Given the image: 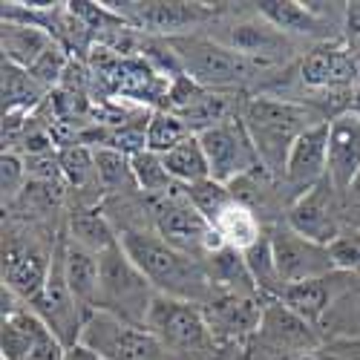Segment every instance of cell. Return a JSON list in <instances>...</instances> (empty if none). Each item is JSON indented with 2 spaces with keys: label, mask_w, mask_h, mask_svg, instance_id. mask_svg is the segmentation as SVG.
Listing matches in <instances>:
<instances>
[{
  "label": "cell",
  "mask_w": 360,
  "mask_h": 360,
  "mask_svg": "<svg viewBox=\"0 0 360 360\" xmlns=\"http://www.w3.org/2000/svg\"><path fill=\"white\" fill-rule=\"evenodd\" d=\"M259 18H265L280 32H297L323 38L328 29V18L320 15L317 4H297V0H262L257 4Z\"/></svg>",
  "instance_id": "obj_21"
},
{
  "label": "cell",
  "mask_w": 360,
  "mask_h": 360,
  "mask_svg": "<svg viewBox=\"0 0 360 360\" xmlns=\"http://www.w3.org/2000/svg\"><path fill=\"white\" fill-rule=\"evenodd\" d=\"M133 162V176H136V185L141 193L153 196V199H162V196H170L176 191H182V185L173 182V176L167 173L162 156L150 153V150H141V153L130 156Z\"/></svg>",
  "instance_id": "obj_29"
},
{
  "label": "cell",
  "mask_w": 360,
  "mask_h": 360,
  "mask_svg": "<svg viewBox=\"0 0 360 360\" xmlns=\"http://www.w3.org/2000/svg\"><path fill=\"white\" fill-rule=\"evenodd\" d=\"M81 343L104 360H176L144 326L124 323L104 311L86 317Z\"/></svg>",
  "instance_id": "obj_6"
},
{
  "label": "cell",
  "mask_w": 360,
  "mask_h": 360,
  "mask_svg": "<svg viewBox=\"0 0 360 360\" xmlns=\"http://www.w3.org/2000/svg\"><path fill=\"white\" fill-rule=\"evenodd\" d=\"M360 78V64L352 46L343 44H320L314 46L303 61H300V81L311 86L314 93H328V89H352Z\"/></svg>",
  "instance_id": "obj_15"
},
{
  "label": "cell",
  "mask_w": 360,
  "mask_h": 360,
  "mask_svg": "<svg viewBox=\"0 0 360 360\" xmlns=\"http://www.w3.org/2000/svg\"><path fill=\"white\" fill-rule=\"evenodd\" d=\"M239 118H243V124L251 136L262 170L280 179L285 173V162L297 139L323 122L309 104L294 98H274V96L248 98Z\"/></svg>",
  "instance_id": "obj_1"
},
{
  "label": "cell",
  "mask_w": 360,
  "mask_h": 360,
  "mask_svg": "<svg viewBox=\"0 0 360 360\" xmlns=\"http://www.w3.org/2000/svg\"><path fill=\"white\" fill-rule=\"evenodd\" d=\"M231 49H236L239 55H245L248 61H254L259 70H268L294 52L291 41L285 38V32H280L277 26H271L265 18L257 20H239L228 29L225 41Z\"/></svg>",
  "instance_id": "obj_17"
},
{
  "label": "cell",
  "mask_w": 360,
  "mask_h": 360,
  "mask_svg": "<svg viewBox=\"0 0 360 360\" xmlns=\"http://www.w3.org/2000/svg\"><path fill=\"white\" fill-rule=\"evenodd\" d=\"M199 141L205 147L207 165H211V179L219 185L231 188L239 179L262 170L243 118H231V122H222L211 130L199 133Z\"/></svg>",
  "instance_id": "obj_8"
},
{
  "label": "cell",
  "mask_w": 360,
  "mask_h": 360,
  "mask_svg": "<svg viewBox=\"0 0 360 360\" xmlns=\"http://www.w3.org/2000/svg\"><path fill=\"white\" fill-rule=\"evenodd\" d=\"M118 243H122L124 254L136 262V268L150 280V285L159 294L202 306V300L207 297L214 283L207 277V271H202V265L193 257L176 251L159 233L141 231V228L118 231Z\"/></svg>",
  "instance_id": "obj_2"
},
{
  "label": "cell",
  "mask_w": 360,
  "mask_h": 360,
  "mask_svg": "<svg viewBox=\"0 0 360 360\" xmlns=\"http://www.w3.org/2000/svg\"><path fill=\"white\" fill-rule=\"evenodd\" d=\"M328 251H332V259H335L338 271L360 274V228L346 225L343 233L335 239L332 245H328Z\"/></svg>",
  "instance_id": "obj_32"
},
{
  "label": "cell",
  "mask_w": 360,
  "mask_h": 360,
  "mask_svg": "<svg viewBox=\"0 0 360 360\" xmlns=\"http://www.w3.org/2000/svg\"><path fill=\"white\" fill-rule=\"evenodd\" d=\"M156 288L124 254L122 243L101 251V283H98V306L96 311L112 314L124 323L144 326L150 306L156 300Z\"/></svg>",
  "instance_id": "obj_4"
},
{
  "label": "cell",
  "mask_w": 360,
  "mask_h": 360,
  "mask_svg": "<svg viewBox=\"0 0 360 360\" xmlns=\"http://www.w3.org/2000/svg\"><path fill=\"white\" fill-rule=\"evenodd\" d=\"M257 338L280 354H309L320 346L314 326L306 323L303 317H297L291 309H285L280 300H268L265 303Z\"/></svg>",
  "instance_id": "obj_16"
},
{
  "label": "cell",
  "mask_w": 360,
  "mask_h": 360,
  "mask_svg": "<svg viewBox=\"0 0 360 360\" xmlns=\"http://www.w3.org/2000/svg\"><path fill=\"white\" fill-rule=\"evenodd\" d=\"M147 332L176 357V360H205L214 357L219 340L214 338L211 326L205 320L202 306L188 303V300H176L167 294H156L153 306H150Z\"/></svg>",
  "instance_id": "obj_3"
},
{
  "label": "cell",
  "mask_w": 360,
  "mask_h": 360,
  "mask_svg": "<svg viewBox=\"0 0 360 360\" xmlns=\"http://www.w3.org/2000/svg\"><path fill=\"white\" fill-rule=\"evenodd\" d=\"M26 162L18 153H4V207L12 205L23 191V179H26Z\"/></svg>",
  "instance_id": "obj_33"
},
{
  "label": "cell",
  "mask_w": 360,
  "mask_h": 360,
  "mask_svg": "<svg viewBox=\"0 0 360 360\" xmlns=\"http://www.w3.org/2000/svg\"><path fill=\"white\" fill-rule=\"evenodd\" d=\"M130 29H144L167 38H179L191 26H199L214 15L205 4H185V0H147V4H107Z\"/></svg>",
  "instance_id": "obj_11"
},
{
  "label": "cell",
  "mask_w": 360,
  "mask_h": 360,
  "mask_svg": "<svg viewBox=\"0 0 360 360\" xmlns=\"http://www.w3.org/2000/svg\"><path fill=\"white\" fill-rule=\"evenodd\" d=\"M52 268V251L38 243H23L18 236L4 239V288H9L18 300L32 306L46 285Z\"/></svg>",
  "instance_id": "obj_12"
},
{
  "label": "cell",
  "mask_w": 360,
  "mask_h": 360,
  "mask_svg": "<svg viewBox=\"0 0 360 360\" xmlns=\"http://www.w3.org/2000/svg\"><path fill=\"white\" fill-rule=\"evenodd\" d=\"M162 162H165L167 173L173 176V182L182 188H193V185H202L211 179V165H207L205 147L196 133L188 136L182 144H176L170 153H165Z\"/></svg>",
  "instance_id": "obj_25"
},
{
  "label": "cell",
  "mask_w": 360,
  "mask_h": 360,
  "mask_svg": "<svg viewBox=\"0 0 360 360\" xmlns=\"http://www.w3.org/2000/svg\"><path fill=\"white\" fill-rule=\"evenodd\" d=\"M29 309H35V314L52 328L55 338L61 340L67 349L81 343V332H84V323L86 314L78 306V300L67 283V271H64V231L55 236L52 243V268H49V277L44 291L38 294V300Z\"/></svg>",
  "instance_id": "obj_7"
},
{
  "label": "cell",
  "mask_w": 360,
  "mask_h": 360,
  "mask_svg": "<svg viewBox=\"0 0 360 360\" xmlns=\"http://www.w3.org/2000/svg\"><path fill=\"white\" fill-rule=\"evenodd\" d=\"M44 328L46 323L35 314V309L18 306V309L4 311V328H0V352H4V360H26Z\"/></svg>",
  "instance_id": "obj_22"
},
{
  "label": "cell",
  "mask_w": 360,
  "mask_h": 360,
  "mask_svg": "<svg viewBox=\"0 0 360 360\" xmlns=\"http://www.w3.org/2000/svg\"><path fill=\"white\" fill-rule=\"evenodd\" d=\"M360 173V118L343 112L328 122V182L343 196Z\"/></svg>",
  "instance_id": "obj_18"
},
{
  "label": "cell",
  "mask_w": 360,
  "mask_h": 360,
  "mask_svg": "<svg viewBox=\"0 0 360 360\" xmlns=\"http://www.w3.org/2000/svg\"><path fill=\"white\" fill-rule=\"evenodd\" d=\"M268 300L262 297H248V294H219L211 297L202 306L205 320L211 326V332L219 343H233V340H245L248 335L259 332V320L262 309Z\"/></svg>",
  "instance_id": "obj_14"
},
{
  "label": "cell",
  "mask_w": 360,
  "mask_h": 360,
  "mask_svg": "<svg viewBox=\"0 0 360 360\" xmlns=\"http://www.w3.org/2000/svg\"><path fill=\"white\" fill-rule=\"evenodd\" d=\"M58 162H61V173L67 179V185L75 191H86L98 185V170H96V153L86 144H70L58 150ZM101 188V185H98Z\"/></svg>",
  "instance_id": "obj_31"
},
{
  "label": "cell",
  "mask_w": 360,
  "mask_h": 360,
  "mask_svg": "<svg viewBox=\"0 0 360 360\" xmlns=\"http://www.w3.org/2000/svg\"><path fill=\"white\" fill-rule=\"evenodd\" d=\"M188 136H193L191 127L176 112H170L165 107H153L150 122H147V150L150 153L165 156L176 144H182Z\"/></svg>",
  "instance_id": "obj_30"
},
{
  "label": "cell",
  "mask_w": 360,
  "mask_h": 360,
  "mask_svg": "<svg viewBox=\"0 0 360 360\" xmlns=\"http://www.w3.org/2000/svg\"><path fill=\"white\" fill-rule=\"evenodd\" d=\"M349 112L360 118V84H357V86L352 89V107H349Z\"/></svg>",
  "instance_id": "obj_38"
},
{
  "label": "cell",
  "mask_w": 360,
  "mask_h": 360,
  "mask_svg": "<svg viewBox=\"0 0 360 360\" xmlns=\"http://www.w3.org/2000/svg\"><path fill=\"white\" fill-rule=\"evenodd\" d=\"M0 44H4V61L6 64L32 70L58 41L41 26L20 23V20H4V29H0Z\"/></svg>",
  "instance_id": "obj_20"
},
{
  "label": "cell",
  "mask_w": 360,
  "mask_h": 360,
  "mask_svg": "<svg viewBox=\"0 0 360 360\" xmlns=\"http://www.w3.org/2000/svg\"><path fill=\"white\" fill-rule=\"evenodd\" d=\"M96 153V170H98V185L104 193H130L139 191L136 176H133V162L127 153H118V150L101 147L93 150Z\"/></svg>",
  "instance_id": "obj_28"
},
{
  "label": "cell",
  "mask_w": 360,
  "mask_h": 360,
  "mask_svg": "<svg viewBox=\"0 0 360 360\" xmlns=\"http://www.w3.org/2000/svg\"><path fill=\"white\" fill-rule=\"evenodd\" d=\"M167 46L179 58L182 72L205 89L239 86L259 72L254 61H248L245 55H239L236 49H231L217 38L179 35V38H167Z\"/></svg>",
  "instance_id": "obj_5"
},
{
  "label": "cell",
  "mask_w": 360,
  "mask_h": 360,
  "mask_svg": "<svg viewBox=\"0 0 360 360\" xmlns=\"http://www.w3.org/2000/svg\"><path fill=\"white\" fill-rule=\"evenodd\" d=\"M46 98V89L32 72L4 61V115H29Z\"/></svg>",
  "instance_id": "obj_26"
},
{
  "label": "cell",
  "mask_w": 360,
  "mask_h": 360,
  "mask_svg": "<svg viewBox=\"0 0 360 360\" xmlns=\"http://www.w3.org/2000/svg\"><path fill=\"white\" fill-rule=\"evenodd\" d=\"M271 248H274V259H277V271L285 285L326 280V277L338 274L332 251L326 245L311 243L306 236H300L288 225H277L271 231Z\"/></svg>",
  "instance_id": "obj_10"
},
{
  "label": "cell",
  "mask_w": 360,
  "mask_h": 360,
  "mask_svg": "<svg viewBox=\"0 0 360 360\" xmlns=\"http://www.w3.org/2000/svg\"><path fill=\"white\" fill-rule=\"evenodd\" d=\"M328 360H335V357H328Z\"/></svg>",
  "instance_id": "obj_39"
},
{
  "label": "cell",
  "mask_w": 360,
  "mask_h": 360,
  "mask_svg": "<svg viewBox=\"0 0 360 360\" xmlns=\"http://www.w3.org/2000/svg\"><path fill=\"white\" fill-rule=\"evenodd\" d=\"M248 274L259 291L262 300H280L285 291V283L277 271V259H274V248H271V233H262V239L257 245H251L248 251H243Z\"/></svg>",
  "instance_id": "obj_27"
},
{
  "label": "cell",
  "mask_w": 360,
  "mask_h": 360,
  "mask_svg": "<svg viewBox=\"0 0 360 360\" xmlns=\"http://www.w3.org/2000/svg\"><path fill=\"white\" fill-rule=\"evenodd\" d=\"M285 225L297 231L300 236L311 239L317 245H332L335 239L343 233V196L328 182V176L303 196L291 199L285 211Z\"/></svg>",
  "instance_id": "obj_9"
},
{
  "label": "cell",
  "mask_w": 360,
  "mask_h": 360,
  "mask_svg": "<svg viewBox=\"0 0 360 360\" xmlns=\"http://www.w3.org/2000/svg\"><path fill=\"white\" fill-rule=\"evenodd\" d=\"M26 360H67V346L58 340L55 332L46 326L41 332V338L35 340V346H32V352H29Z\"/></svg>",
  "instance_id": "obj_34"
},
{
  "label": "cell",
  "mask_w": 360,
  "mask_h": 360,
  "mask_svg": "<svg viewBox=\"0 0 360 360\" xmlns=\"http://www.w3.org/2000/svg\"><path fill=\"white\" fill-rule=\"evenodd\" d=\"M343 214H349L352 228H360V173L354 176V182L343 193Z\"/></svg>",
  "instance_id": "obj_35"
},
{
  "label": "cell",
  "mask_w": 360,
  "mask_h": 360,
  "mask_svg": "<svg viewBox=\"0 0 360 360\" xmlns=\"http://www.w3.org/2000/svg\"><path fill=\"white\" fill-rule=\"evenodd\" d=\"M332 349H335L332 352L335 360H360V338L346 340V343H335Z\"/></svg>",
  "instance_id": "obj_36"
},
{
  "label": "cell",
  "mask_w": 360,
  "mask_h": 360,
  "mask_svg": "<svg viewBox=\"0 0 360 360\" xmlns=\"http://www.w3.org/2000/svg\"><path fill=\"white\" fill-rule=\"evenodd\" d=\"M280 303L317 328V323L335 309V288H332V283H328V277L326 280H309V283L285 285Z\"/></svg>",
  "instance_id": "obj_23"
},
{
  "label": "cell",
  "mask_w": 360,
  "mask_h": 360,
  "mask_svg": "<svg viewBox=\"0 0 360 360\" xmlns=\"http://www.w3.org/2000/svg\"><path fill=\"white\" fill-rule=\"evenodd\" d=\"M67 236L72 243L89 248V251H107L118 243V233L115 228L110 225V219L104 217L101 207L96 205H78L75 211L70 214V228H67Z\"/></svg>",
  "instance_id": "obj_24"
},
{
  "label": "cell",
  "mask_w": 360,
  "mask_h": 360,
  "mask_svg": "<svg viewBox=\"0 0 360 360\" xmlns=\"http://www.w3.org/2000/svg\"><path fill=\"white\" fill-rule=\"evenodd\" d=\"M64 271L67 283L78 300V306L89 317L98 306V283H101V254L89 251L67 236L64 231Z\"/></svg>",
  "instance_id": "obj_19"
},
{
  "label": "cell",
  "mask_w": 360,
  "mask_h": 360,
  "mask_svg": "<svg viewBox=\"0 0 360 360\" xmlns=\"http://www.w3.org/2000/svg\"><path fill=\"white\" fill-rule=\"evenodd\" d=\"M326 176H328V122H320L309 133L300 136L297 144L291 147L283 185L285 191H291V199H297L314 185H320Z\"/></svg>",
  "instance_id": "obj_13"
},
{
  "label": "cell",
  "mask_w": 360,
  "mask_h": 360,
  "mask_svg": "<svg viewBox=\"0 0 360 360\" xmlns=\"http://www.w3.org/2000/svg\"><path fill=\"white\" fill-rule=\"evenodd\" d=\"M67 360H104L101 354H96L93 349H86L84 343H75L67 349Z\"/></svg>",
  "instance_id": "obj_37"
}]
</instances>
